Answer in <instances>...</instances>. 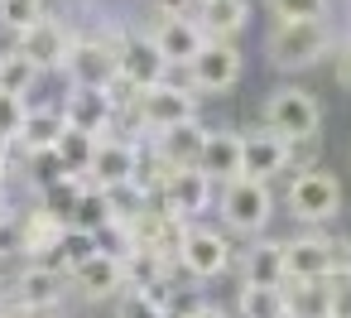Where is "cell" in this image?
<instances>
[{
  "label": "cell",
  "mask_w": 351,
  "mask_h": 318,
  "mask_svg": "<svg viewBox=\"0 0 351 318\" xmlns=\"http://www.w3.org/2000/svg\"><path fill=\"white\" fill-rule=\"evenodd\" d=\"M154 44H159V54L169 58V63H193L197 58V49L207 44V30H202V20H193V15H159V25H154V34H149Z\"/></svg>",
  "instance_id": "7c38bea8"
},
{
  "label": "cell",
  "mask_w": 351,
  "mask_h": 318,
  "mask_svg": "<svg viewBox=\"0 0 351 318\" xmlns=\"http://www.w3.org/2000/svg\"><path fill=\"white\" fill-rule=\"evenodd\" d=\"M15 318H58V313H53V308H20Z\"/></svg>",
  "instance_id": "ee69618b"
},
{
  "label": "cell",
  "mask_w": 351,
  "mask_h": 318,
  "mask_svg": "<svg viewBox=\"0 0 351 318\" xmlns=\"http://www.w3.org/2000/svg\"><path fill=\"white\" fill-rule=\"evenodd\" d=\"M245 280H255V284H284L289 280L284 241H255L245 251Z\"/></svg>",
  "instance_id": "4316f807"
},
{
  "label": "cell",
  "mask_w": 351,
  "mask_h": 318,
  "mask_svg": "<svg viewBox=\"0 0 351 318\" xmlns=\"http://www.w3.org/2000/svg\"><path fill=\"white\" fill-rule=\"evenodd\" d=\"M202 145H207V126H197V116H193V121H178V126L159 130V145H154V150H159L173 169H188V164L202 159Z\"/></svg>",
  "instance_id": "7402d4cb"
},
{
  "label": "cell",
  "mask_w": 351,
  "mask_h": 318,
  "mask_svg": "<svg viewBox=\"0 0 351 318\" xmlns=\"http://www.w3.org/2000/svg\"><path fill=\"white\" fill-rule=\"evenodd\" d=\"M106 193V207H111V217H121V222H135L145 207H149V193L135 183V179H125V183H111V188H101Z\"/></svg>",
  "instance_id": "4dcf8cb0"
},
{
  "label": "cell",
  "mask_w": 351,
  "mask_h": 318,
  "mask_svg": "<svg viewBox=\"0 0 351 318\" xmlns=\"http://www.w3.org/2000/svg\"><path fill=\"white\" fill-rule=\"evenodd\" d=\"M135 169H140V145L130 140V135H101V145H97V159H92V183L97 188H111V183H125V179H135Z\"/></svg>",
  "instance_id": "2e32d148"
},
{
  "label": "cell",
  "mask_w": 351,
  "mask_h": 318,
  "mask_svg": "<svg viewBox=\"0 0 351 318\" xmlns=\"http://www.w3.org/2000/svg\"><path fill=\"white\" fill-rule=\"evenodd\" d=\"M159 289H164V284H159ZM159 289H135V284H130V294L116 304V318H169V304H164Z\"/></svg>",
  "instance_id": "836d02e7"
},
{
  "label": "cell",
  "mask_w": 351,
  "mask_h": 318,
  "mask_svg": "<svg viewBox=\"0 0 351 318\" xmlns=\"http://www.w3.org/2000/svg\"><path fill=\"white\" fill-rule=\"evenodd\" d=\"M135 236H140V251L159 255L164 265H173L183 255V236H188V217L173 212V207H145L135 217Z\"/></svg>",
  "instance_id": "52a82bcc"
},
{
  "label": "cell",
  "mask_w": 351,
  "mask_h": 318,
  "mask_svg": "<svg viewBox=\"0 0 351 318\" xmlns=\"http://www.w3.org/2000/svg\"><path fill=\"white\" fill-rule=\"evenodd\" d=\"M63 284H68L63 265H53V260H25L20 275L10 280V299L20 308H58L63 304Z\"/></svg>",
  "instance_id": "ba28073f"
},
{
  "label": "cell",
  "mask_w": 351,
  "mask_h": 318,
  "mask_svg": "<svg viewBox=\"0 0 351 318\" xmlns=\"http://www.w3.org/2000/svg\"><path fill=\"white\" fill-rule=\"evenodd\" d=\"M327 318H341V313H327Z\"/></svg>",
  "instance_id": "c3c4849f"
},
{
  "label": "cell",
  "mask_w": 351,
  "mask_h": 318,
  "mask_svg": "<svg viewBox=\"0 0 351 318\" xmlns=\"http://www.w3.org/2000/svg\"><path fill=\"white\" fill-rule=\"evenodd\" d=\"M327 294H332V313L351 318V260H337L327 270Z\"/></svg>",
  "instance_id": "8d00e7d4"
},
{
  "label": "cell",
  "mask_w": 351,
  "mask_h": 318,
  "mask_svg": "<svg viewBox=\"0 0 351 318\" xmlns=\"http://www.w3.org/2000/svg\"><path fill=\"white\" fill-rule=\"evenodd\" d=\"M5 222H10V203H5V198H0V227H5Z\"/></svg>",
  "instance_id": "bcb514c9"
},
{
  "label": "cell",
  "mask_w": 351,
  "mask_h": 318,
  "mask_svg": "<svg viewBox=\"0 0 351 318\" xmlns=\"http://www.w3.org/2000/svg\"><path fill=\"white\" fill-rule=\"evenodd\" d=\"M212 188H217V179H212L207 169L188 164V169H173V179L164 183L159 198H164V207H173V212H183V217H197V212H207Z\"/></svg>",
  "instance_id": "e0dca14e"
},
{
  "label": "cell",
  "mask_w": 351,
  "mask_h": 318,
  "mask_svg": "<svg viewBox=\"0 0 351 318\" xmlns=\"http://www.w3.org/2000/svg\"><path fill=\"white\" fill-rule=\"evenodd\" d=\"M197 169H207L217 183L241 179V135H231V130H207V145H202Z\"/></svg>",
  "instance_id": "603a6c76"
},
{
  "label": "cell",
  "mask_w": 351,
  "mask_h": 318,
  "mask_svg": "<svg viewBox=\"0 0 351 318\" xmlns=\"http://www.w3.org/2000/svg\"><path fill=\"white\" fill-rule=\"evenodd\" d=\"M0 183H5V150H0Z\"/></svg>",
  "instance_id": "7dc6e473"
},
{
  "label": "cell",
  "mask_w": 351,
  "mask_h": 318,
  "mask_svg": "<svg viewBox=\"0 0 351 318\" xmlns=\"http://www.w3.org/2000/svg\"><path fill=\"white\" fill-rule=\"evenodd\" d=\"M25 102L15 97V92H0V145H15V135H20V126H25Z\"/></svg>",
  "instance_id": "74e56055"
},
{
  "label": "cell",
  "mask_w": 351,
  "mask_h": 318,
  "mask_svg": "<svg viewBox=\"0 0 351 318\" xmlns=\"http://www.w3.org/2000/svg\"><path fill=\"white\" fill-rule=\"evenodd\" d=\"M188 78L197 92H226L241 78V54L231 49V39H207L197 49V58L188 63Z\"/></svg>",
  "instance_id": "9c48e42d"
},
{
  "label": "cell",
  "mask_w": 351,
  "mask_h": 318,
  "mask_svg": "<svg viewBox=\"0 0 351 318\" xmlns=\"http://www.w3.org/2000/svg\"><path fill=\"white\" fill-rule=\"evenodd\" d=\"M44 20V0H0V25L5 30H29V25H39Z\"/></svg>",
  "instance_id": "d590c367"
},
{
  "label": "cell",
  "mask_w": 351,
  "mask_h": 318,
  "mask_svg": "<svg viewBox=\"0 0 351 318\" xmlns=\"http://www.w3.org/2000/svg\"><path fill=\"white\" fill-rule=\"evenodd\" d=\"M284 169H293V174H303V169H313V159H317V135H289L284 140Z\"/></svg>",
  "instance_id": "f35d334b"
},
{
  "label": "cell",
  "mask_w": 351,
  "mask_h": 318,
  "mask_svg": "<svg viewBox=\"0 0 351 318\" xmlns=\"http://www.w3.org/2000/svg\"><path fill=\"white\" fill-rule=\"evenodd\" d=\"M97 251H106V255H116V260H130V255L140 251L135 222H121V217H111V222L97 231Z\"/></svg>",
  "instance_id": "1f68e13d"
},
{
  "label": "cell",
  "mask_w": 351,
  "mask_h": 318,
  "mask_svg": "<svg viewBox=\"0 0 351 318\" xmlns=\"http://www.w3.org/2000/svg\"><path fill=\"white\" fill-rule=\"evenodd\" d=\"M97 145H101V135H92V130H82V126H68V130L58 135V145H53V159H58V169H68V174H87V179H92Z\"/></svg>",
  "instance_id": "cb8c5ba5"
},
{
  "label": "cell",
  "mask_w": 351,
  "mask_h": 318,
  "mask_svg": "<svg viewBox=\"0 0 351 318\" xmlns=\"http://www.w3.org/2000/svg\"><path fill=\"white\" fill-rule=\"evenodd\" d=\"M341 207V183L337 174H322V169H303L293 183H289V212L298 222H332Z\"/></svg>",
  "instance_id": "5b68a950"
},
{
  "label": "cell",
  "mask_w": 351,
  "mask_h": 318,
  "mask_svg": "<svg viewBox=\"0 0 351 318\" xmlns=\"http://www.w3.org/2000/svg\"><path fill=\"white\" fill-rule=\"evenodd\" d=\"M284 294H289V318H327L332 313L327 275L322 280H284Z\"/></svg>",
  "instance_id": "d4e9b609"
},
{
  "label": "cell",
  "mask_w": 351,
  "mask_h": 318,
  "mask_svg": "<svg viewBox=\"0 0 351 318\" xmlns=\"http://www.w3.org/2000/svg\"><path fill=\"white\" fill-rule=\"evenodd\" d=\"M87 174H68V169H58L49 183H44V203L58 212V217H73V207H77V198L87 193Z\"/></svg>",
  "instance_id": "f1b7e54d"
},
{
  "label": "cell",
  "mask_w": 351,
  "mask_h": 318,
  "mask_svg": "<svg viewBox=\"0 0 351 318\" xmlns=\"http://www.w3.org/2000/svg\"><path fill=\"white\" fill-rule=\"evenodd\" d=\"M269 10L279 20H322L327 15V0H269Z\"/></svg>",
  "instance_id": "ab89813d"
},
{
  "label": "cell",
  "mask_w": 351,
  "mask_h": 318,
  "mask_svg": "<svg viewBox=\"0 0 351 318\" xmlns=\"http://www.w3.org/2000/svg\"><path fill=\"white\" fill-rule=\"evenodd\" d=\"M197 20L207 39H231L245 25V0H197Z\"/></svg>",
  "instance_id": "83f0119b"
},
{
  "label": "cell",
  "mask_w": 351,
  "mask_h": 318,
  "mask_svg": "<svg viewBox=\"0 0 351 318\" xmlns=\"http://www.w3.org/2000/svg\"><path fill=\"white\" fill-rule=\"evenodd\" d=\"M130 116L145 126V130H169V126H178V121H193L197 116V97L188 92V87H178V82H154V87H140V97H135V106H130Z\"/></svg>",
  "instance_id": "277c9868"
},
{
  "label": "cell",
  "mask_w": 351,
  "mask_h": 318,
  "mask_svg": "<svg viewBox=\"0 0 351 318\" xmlns=\"http://www.w3.org/2000/svg\"><path fill=\"white\" fill-rule=\"evenodd\" d=\"M284 135H274L269 126L260 130V135H241V174H250V179H274V174H284Z\"/></svg>",
  "instance_id": "d6986e66"
},
{
  "label": "cell",
  "mask_w": 351,
  "mask_h": 318,
  "mask_svg": "<svg viewBox=\"0 0 351 318\" xmlns=\"http://www.w3.org/2000/svg\"><path fill=\"white\" fill-rule=\"evenodd\" d=\"M44 68L34 63V58H25L20 49L15 54H0V92H15V97H25L29 87H34V78H39Z\"/></svg>",
  "instance_id": "f546056e"
},
{
  "label": "cell",
  "mask_w": 351,
  "mask_h": 318,
  "mask_svg": "<svg viewBox=\"0 0 351 318\" xmlns=\"http://www.w3.org/2000/svg\"><path fill=\"white\" fill-rule=\"evenodd\" d=\"M63 231H68V217H58L49 203H39V207H29V212L20 217V246H15V251H20L25 260H53Z\"/></svg>",
  "instance_id": "30bf717a"
},
{
  "label": "cell",
  "mask_w": 351,
  "mask_h": 318,
  "mask_svg": "<svg viewBox=\"0 0 351 318\" xmlns=\"http://www.w3.org/2000/svg\"><path fill=\"white\" fill-rule=\"evenodd\" d=\"M68 130V116L63 111H53V106H34V111H25V126H20V135H15V145L34 159V155H53V145H58V135Z\"/></svg>",
  "instance_id": "44dd1931"
},
{
  "label": "cell",
  "mask_w": 351,
  "mask_h": 318,
  "mask_svg": "<svg viewBox=\"0 0 351 318\" xmlns=\"http://www.w3.org/2000/svg\"><path fill=\"white\" fill-rule=\"evenodd\" d=\"M193 5H197V0H154V10H159V15H188Z\"/></svg>",
  "instance_id": "b9f144b4"
},
{
  "label": "cell",
  "mask_w": 351,
  "mask_h": 318,
  "mask_svg": "<svg viewBox=\"0 0 351 318\" xmlns=\"http://www.w3.org/2000/svg\"><path fill=\"white\" fill-rule=\"evenodd\" d=\"M265 126L274 130V135H317V126H322V111H317V102L303 92V87H279V92H269V102H265Z\"/></svg>",
  "instance_id": "8992f818"
},
{
  "label": "cell",
  "mask_w": 351,
  "mask_h": 318,
  "mask_svg": "<svg viewBox=\"0 0 351 318\" xmlns=\"http://www.w3.org/2000/svg\"><path fill=\"white\" fill-rule=\"evenodd\" d=\"M169 58L159 54V44L149 34H125L121 39V78H130L135 87H154L169 78Z\"/></svg>",
  "instance_id": "9a60e30c"
},
{
  "label": "cell",
  "mask_w": 351,
  "mask_h": 318,
  "mask_svg": "<svg viewBox=\"0 0 351 318\" xmlns=\"http://www.w3.org/2000/svg\"><path fill=\"white\" fill-rule=\"evenodd\" d=\"M15 49L25 54V58H34L39 68H63L68 63V49H73V34L58 25V20H39V25H29V30H20L15 34Z\"/></svg>",
  "instance_id": "5bb4252c"
},
{
  "label": "cell",
  "mask_w": 351,
  "mask_h": 318,
  "mask_svg": "<svg viewBox=\"0 0 351 318\" xmlns=\"http://www.w3.org/2000/svg\"><path fill=\"white\" fill-rule=\"evenodd\" d=\"M87 255H97V231H87V227H73V222H68V231H63V241H58V251H53V265L73 270V265H82Z\"/></svg>",
  "instance_id": "d6a6232c"
},
{
  "label": "cell",
  "mask_w": 351,
  "mask_h": 318,
  "mask_svg": "<svg viewBox=\"0 0 351 318\" xmlns=\"http://www.w3.org/2000/svg\"><path fill=\"white\" fill-rule=\"evenodd\" d=\"M332 63H337V82L351 92V44H341V49L332 54Z\"/></svg>",
  "instance_id": "60d3db41"
},
{
  "label": "cell",
  "mask_w": 351,
  "mask_h": 318,
  "mask_svg": "<svg viewBox=\"0 0 351 318\" xmlns=\"http://www.w3.org/2000/svg\"><path fill=\"white\" fill-rule=\"evenodd\" d=\"M68 280H73V289H77L82 299H111V294H121V289L130 284V280H125V260H116V255H106V251H97V255H87L82 265H73Z\"/></svg>",
  "instance_id": "4fadbf2b"
},
{
  "label": "cell",
  "mask_w": 351,
  "mask_h": 318,
  "mask_svg": "<svg viewBox=\"0 0 351 318\" xmlns=\"http://www.w3.org/2000/svg\"><path fill=\"white\" fill-rule=\"evenodd\" d=\"M73 227H87V231H101L106 222H111V207H106V193L97 188V183H87V193L77 198V207H73V217H68Z\"/></svg>",
  "instance_id": "e575fe53"
},
{
  "label": "cell",
  "mask_w": 351,
  "mask_h": 318,
  "mask_svg": "<svg viewBox=\"0 0 351 318\" xmlns=\"http://www.w3.org/2000/svg\"><path fill=\"white\" fill-rule=\"evenodd\" d=\"M284 260H289V280H322L337 265V246L322 236H298L284 241Z\"/></svg>",
  "instance_id": "ffe728a7"
},
{
  "label": "cell",
  "mask_w": 351,
  "mask_h": 318,
  "mask_svg": "<svg viewBox=\"0 0 351 318\" xmlns=\"http://www.w3.org/2000/svg\"><path fill=\"white\" fill-rule=\"evenodd\" d=\"M183 318H231V313H226V308H217V304H193Z\"/></svg>",
  "instance_id": "7bdbcfd3"
},
{
  "label": "cell",
  "mask_w": 351,
  "mask_h": 318,
  "mask_svg": "<svg viewBox=\"0 0 351 318\" xmlns=\"http://www.w3.org/2000/svg\"><path fill=\"white\" fill-rule=\"evenodd\" d=\"M121 39L125 34H101V39H73L63 73L73 87H111L121 73Z\"/></svg>",
  "instance_id": "7a4b0ae2"
},
{
  "label": "cell",
  "mask_w": 351,
  "mask_h": 318,
  "mask_svg": "<svg viewBox=\"0 0 351 318\" xmlns=\"http://www.w3.org/2000/svg\"><path fill=\"white\" fill-rule=\"evenodd\" d=\"M265 49L274 68H313L332 54V30L322 20H279Z\"/></svg>",
  "instance_id": "6da1fadb"
},
{
  "label": "cell",
  "mask_w": 351,
  "mask_h": 318,
  "mask_svg": "<svg viewBox=\"0 0 351 318\" xmlns=\"http://www.w3.org/2000/svg\"><path fill=\"white\" fill-rule=\"evenodd\" d=\"M0 318H10V313H0Z\"/></svg>",
  "instance_id": "681fc988"
},
{
  "label": "cell",
  "mask_w": 351,
  "mask_h": 318,
  "mask_svg": "<svg viewBox=\"0 0 351 318\" xmlns=\"http://www.w3.org/2000/svg\"><path fill=\"white\" fill-rule=\"evenodd\" d=\"M269 212H274V198H269V183H265V179L241 174V179H231V183L221 188V217H226L231 231L255 236V231L269 227Z\"/></svg>",
  "instance_id": "3957f363"
},
{
  "label": "cell",
  "mask_w": 351,
  "mask_h": 318,
  "mask_svg": "<svg viewBox=\"0 0 351 318\" xmlns=\"http://www.w3.org/2000/svg\"><path fill=\"white\" fill-rule=\"evenodd\" d=\"M63 116H68V126H82V130H92V135H106L121 111H116V102H111L106 87H73Z\"/></svg>",
  "instance_id": "ac0fdd59"
},
{
  "label": "cell",
  "mask_w": 351,
  "mask_h": 318,
  "mask_svg": "<svg viewBox=\"0 0 351 318\" xmlns=\"http://www.w3.org/2000/svg\"><path fill=\"white\" fill-rule=\"evenodd\" d=\"M178 265H183L188 275H197V280H212V275H221V270L231 265V241H226L221 231H212V227H188Z\"/></svg>",
  "instance_id": "8fae6325"
},
{
  "label": "cell",
  "mask_w": 351,
  "mask_h": 318,
  "mask_svg": "<svg viewBox=\"0 0 351 318\" xmlns=\"http://www.w3.org/2000/svg\"><path fill=\"white\" fill-rule=\"evenodd\" d=\"M236 308H241V318H289V294H284V284H255V280H245Z\"/></svg>",
  "instance_id": "484cf974"
},
{
  "label": "cell",
  "mask_w": 351,
  "mask_h": 318,
  "mask_svg": "<svg viewBox=\"0 0 351 318\" xmlns=\"http://www.w3.org/2000/svg\"><path fill=\"white\" fill-rule=\"evenodd\" d=\"M5 308H10V280L0 275V313H5Z\"/></svg>",
  "instance_id": "f6af8a7d"
}]
</instances>
